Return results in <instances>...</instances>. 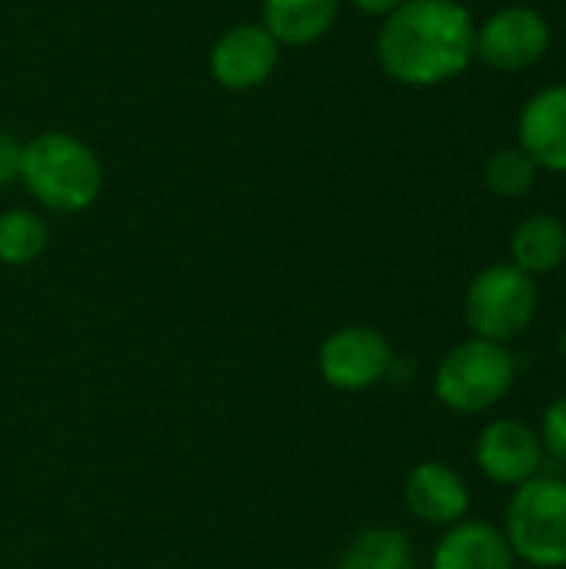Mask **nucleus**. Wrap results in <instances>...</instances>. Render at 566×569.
Masks as SVG:
<instances>
[{
  "mask_svg": "<svg viewBox=\"0 0 566 569\" xmlns=\"http://www.w3.org/2000/svg\"><path fill=\"white\" fill-rule=\"evenodd\" d=\"M280 63V43L267 33L264 23H237L220 33L210 47L207 67L210 77L227 90L264 87Z\"/></svg>",
  "mask_w": 566,
  "mask_h": 569,
  "instance_id": "obj_8",
  "label": "nucleus"
},
{
  "mask_svg": "<svg viewBox=\"0 0 566 569\" xmlns=\"http://www.w3.org/2000/svg\"><path fill=\"white\" fill-rule=\"evenodd\" d=\"M534 180H537V163H534L520 147L497 150V153L487 160V167H484V183H487V190L497 193V197H507V200L530 193Z\"/></svg>",
  "mask_w": 566,
  "mask_h": 569,
  "instance_id": "obj_17",
  "label": "nucleus"
},
{
  "mask_svg": "<svg viewBox=\"0 0 566 569\" xmlns=\"http://www.w3.org/2000/svg\"><path fill=\"white\" fill-rule=\"evenodd\" d=\"M544 460H547V450H544L540 433L514 417L487 423L477 440V467L497 487L517 490L520 483L540 477Z\"/></svg>",
  "mask_w": 566,
  "mask_h": 569,
  "instance_id": "obj_9",
  "label": "nucleus"
},
{
  "mask_svg": "<svg viewBox=\"0 0 566 569\" xmlns=\"http://www.w3.org/2000/svg\"><path fill=\"white\" fill-rule=\"evenodd\" d=\"M566 260V223L554 213L527 217L510 237V263L527 277L557 270Z\"/></svg>",
  "mask_w": 566,
  "mask_h": 569,
  "instance_id": "obj_14",
  "label": "nucleus"
},
{
  "mask_svg": "<svg viewBox=\"0 0 566 569\" xmlns=\"http://www.w3.org/2000/svg\"><path fill=\"white\" fill-rule=\"evenodd\" d=\"M320 377L340 393H360L377 387L390 367L394 350L387 337L374 327H340L320 347Z\"/></svg>",
  "mask_w": 566,
  "mask_h": 569,
  "instance_id": "obj_7",
  "label": "nucleus"
},
{
  "mask_svg": "<svg viewBox=\"0 0 566 569\" xmlns=\"http://www.w3.org/2000/svg\"><path fill=\"white\" fill-rule=\"evenodd\" d=\"M540 440H544V450L566 463V397L554 400L547 410H544V420H540Z\"/></svg>",
  "mask_w": 566,
  "mask_h": 569,
  "instance_id": "obj_18",
  "label": "nucleus"
},
{
  "mask_svg": "<svg viewBox=\"0 0 566 569\" xmlns=\"http://www.w3.org/2000/svg\"><path fill=\"white\" fill-rule=\"evenodd\" d=\"M404 503L424 523L454 527L470 510V490L454 467H447L440 460H424L407 473Z\"/></svg>",
  "mask_w": 566,
  "mask_h": 569,
  "instance_id": "obj_10",
  "label": "nucleus"
},
{
  "mask_svg": "<svg viewBox=\"0 0 566 569\" xmlns=\"http://www.w3.org/2000/svg\"><path fill=\"white\" fill-rule=\"evenodd\" d=\"M50 243L47 223L33 210H7L0 213V263L23 267L37 260Z\"/></svg>",
  "mask_w": 566,
  "mask_h": 569,
  "instance_id": "obj_16",
  "label": "nucleus"
},
{
  "mask_svg": "<svg viewBox=\"0 0 566 569\" xmlns=\"http://www.w3.org/2000/svg\"><path fill=\"white\" fill-rule=\"evenodd\" d=\"M557 350H560V357H564V360H566V330H564V333H560V343H557Z\"/></svg>",
  "mask_w": 566,
  "mask_h": 569,
  "instance_id": "obj_21",
  "label": "nucleus"
},
{
  "mask_svg": "<svg viewBox=\"0 0 566 569\" xmlns=\"http://www.w3.org/2000/svg\"><path fill=\"white\" fill-rule=\"evenodd\" d=\"M550 47V23L534 7H504L474 33V57L494 70H527Z\"/></svg>",
  "mask_w": 566,
  "mask_h": 569,
  "instance_id": "obj_6",
  "label": "nucleus"
},
{
  "mask_svg": "<svg viewBox=\"0 0 566 569\" xmlns=\"http://www.w3.org/2000/svg\"><path fill=\"white\" fill-rule=\"evenodd\" d=\"M334 569H414V543L404 530L374 527L347 543Z\"/></svg>",
  "mask_w": 566,
  "mask_h": 569,
  "instance_id": "obj_15",
  "label": "nucleus"
},
{
  "mask_svg": "<svg viewBox=\"0 0 566 569\" xmlns=\"http://www.w3.org/2000/svg\"><path fill=\"white\" fill-rule=\"evenodd\" d=\"M537 313V283L514 263H494L480 270L467 290L464 317L474 337L507 343L530 327Z\"/></svg>",
  "mask_w": 566,
  "mask_h": 569,
  "instance_id": "obj_5",
  "label": "nucleus"
},
{
  "mask_svg": "<svg viewBox=\"0 0 566 569\" xmlns=\"http://www.w3.org/2000/svg\"><path fill=\"white\" fill-rule=\"evenodd\" d=\"M474 17L460 0H404L377 33L387 77L407 87L454 80L474 60Z\"/></svg>",
  "mask_w": 566,
  "mask_h": 569,
  "instance_id": "obj_1",
  "label": "nucleus"
},
{
  "mask_svg": "<svg viewBox=\"0 0 566 569\" xmlns=\"http://www.w3.org/2000/svg\"><path fill=\"white\" fill-rule=\"evenodd\" d=\"M514 563L504 530L484 520H460L437 543L430 569H514Z\"/></svg>",
  "mask_w": 566,
  "mask_h": 569,
  "instance_id": "obj_12",
  "label": "nucleus"
},
{
  "mask_svg": "<svg viewBox=\"0 0 566 569\" xmlns=\"http://www.w3.org/2000/svg\"><path fill=\"white\" fill-rule=\"evenodd\" d=\"M504 537L517 560L537 569L566 567V480L534 477L504 510Z\"/></svg>",
  "mask_w": 566,
  "mask_h": 569,
  "instance_id": "obj_3",
  "label": "nucleus"
},
{
  "mask_svg": "<svg viewBox=\"0 0 566 569\" xmlns=\"http://www.w3.org/2000/svg\"><path fill=\"white\" fill-rule=\"evenodd\" d=\"M354 3H357V10H364L370 17H390L404 0H354Z\"/></svg>",
  "mask_w": 566,
  "mask_h": 569,
  "instance_id": "obj_20",
  "label": "nucleus"
},
{
  "mask_svg": "<svg viewBox=\"0 0 566 569\" xmlns=\"http://www.w3.org/2000/svg\"><path fill=\"white\" fill-rule=\"evenodd\" d=\"M340 0H264L260 23L280 47H310L330 33Z\"/></svg>",
  "mask_w": 566,
  "mask_h": 569,
  "instance_id": "obj_13",
  "label": "nucleus"
},
{
  "mask_svg": "<svg viewBox=\"0 0 566 569\" xmlns=\"http://www.w3.org/2000/svg\"><path fill=\"white\" fill-rule=\"evenodd\" d=\"M23 170V143L13 133L0 130V187L17 183Z\"/></svg>",
  "mask_w": 566,
  "mask_h": 569,
  "instance_id": "obj_19",
  "label": "nucleus"
},
{
  "mask_svg": "<svg viewBox=\"0 0 566 569\" xmlns=\"http://www.w3.org/2000/svg\"><path fill=\"white\" fill-rule=\"evenodd\" d=\"M20 183L40 207L57 213H80L97 203L103 190V167L80 137L47 130L23 143Z\"/></svg>",
  "mask_w": 566,
  "mask_h": 569,
  "instance_id": "obj_2",
  "label": "nucleus"
},
{
  "mask_svg": "<svg viewBox=\"0 0 566 569\" xmlns=\"http://www.w3.org/2000/svg\"><path fill=\"white\" fill-rule=\"evenodd\" d=\"M520 150L554 173H566V83L544 87L520 110Z\"/></svg>",
  "mask_w": 566,
  "mask_h": 569,
  "instance_id": "obj_11",
  "label": "nucleus"
},
{
  "mask_svg": "<svg viewBox=\"0 0 566 569\" xmlns=\"http://www.w3.org/2000/svg\"><path fill=\"white\" fill-rule=\"evenodd\" d=\"M514 377L517 363L507 343L470 337L440 360L434 373V393L447 410L470 417L497 407L510 393Z\"/></svg>",
  "mask_w": 566,
  "mask_h": 569,
  "instance_id": "obj_4",
  "label": "nucleus"
}]
</instances>
